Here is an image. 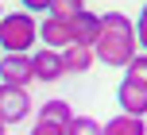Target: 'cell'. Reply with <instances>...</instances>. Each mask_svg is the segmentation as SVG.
<instances>
[{
	"label": "cell",
	"instance_id": "1",
	"mask_svg": "<svg viewBox=\"0 0 147 135\" xmlns=\"http://www.w3.org/2000/svg\"><path fill=\"white\" fill-rule=\"evenodd\" d=\"M136 43H140L136 23L128 19L124 12H105L101 15V39H97V46H93L97 62H105V66H112V70H128V62L136 58Z\"/></svg>",
	"mask_w": 147,
	"mask_h": 135
},
{
	"label": "cell",
	"instance_id": "2",
	"mask_svg": "<svg viewBox=\"0 0 147 135\" xmlns=\"http://www.w3.org/2000/svg\"><path fill=\"white\" fill-rule=\"evenodd\" d=\"M39 46V19L27 12H12L0 19V50L4 54H31Z\"/></svg>",
	"mask_w": 147,
	"mask_h": 135
},
{
	"label": "cell",
	"instance_id": "3",
	"mask_svg": "<svg viewBox=\"0 0 147 135\" xmlns=\"http://www.w3.org/2000/svg\"><path fill=\"white\" fill-rule=\"evenodd\" d=\"M35 81V70H31V54H4L0 58V85H12V89H27Z\"/></svg>",
	"mask_w": 147,
	"mask_h": 135
},
{
	"label": "cell",
	"instance_id": "4",
	"mask_svg": "<svg viewBox=\"0 0 147 135\" xmlns=\"http://www.w3.org/2000/svg\"><path fill=\"white\" fill-rule=\"evenodd\" d=\"M27 116H31V97H27V89L0 85V120L12 128V124H23Z\"/></svg>",
	"mask_w": 147,
	"mask_h": 135
},
{
	"label": "cell",
	"instance_id": "5",
	"mask_svg": "<svg viewBox=\"0 0 147 135\" xmlns=\"http://www.w3.org/2000/svg\"><path fill=\"white\" fill-rule=\"evenodd\" d=\"M31 70H35V81H62L66 77V66H62L58 50H47V46H35L31 50Z\"/></svg>",
	"mask_w": 147,
	"mask_h": 135
},
{
	"label": "cell",
	"instance_id": "6",
	"mask_svg": "<svg viewBox=\"0 0 147 135\" xmlns=\"http://www.w3.org/2000/svg\"><path fill=\"white\" fill-rule=\"evenodd\" d=\"M116 104H120V112L124 116H147V85H140V81H120L116 85Z\"/></svg>",
	"mask_w": 147,
	"mask_h": 135
},
{
	"label": "cell",
	"instance_id": "7",
	"mask_svg": "<svg viewBox=\"0 0 147 135\" xmlns=\"http://www.w3.org/2000/svg\"><path fill=\"white\" fill-rule=\"evenodd\" d=\"M39 43L47 46V50H66L74 43V31H70V19H58V15H47L43 23H39Z\"/></svg>",
	"mask_w": 147,
	"mask_h": 135
},
{
	"label": "cell",
	"instance_id": "8",
	"mask_svg": "<svg viewBox=\"0 0 147 135\" xmlns=\"http://www.w3.org/2000/svg\"><path fill=\"white\" fill-rule=\"evenodd\" d=\"M70 31H74V43H78V46H89V50H93L97 39H101V15L85 8L81 15H74V19H70Z\"/></svg>",
	"mask_w": 147,
	"mask_h": 135
},
{
	"label": "cell",
	"instance_id": "9",
	"mask_svg": "<svg viewBox=\"0 0 147 135\" xmlns=\"http://www.w3.org/2000/svg\"><path fill=\"white\" fill-rule=\"evenodd\" d=\"M93 62H97V54L89 50V46L70 43L66 50H62V66H66V74H89V70H93Z\"/></svg>",
	"mask_w": 147,
	"mask_h": 135
},
{
	"label": "cell",
	"instance_id": "10",
	"mask_svg": "<svg viewBox=\"0 0 147 135\" xmlns=\"http://www.w3.org/2000/svg\"><path fill=\"white\" fill-rule=\"evenodd\" d=\"M105 135H147V124L140 116H112L109 124H105Z\"/></svg>",
	"mask_w": 147,
	"mask_h": 135
},
{
	"label": "cell",
	"instance_id": "11",
	"mask_svg": "<svg viewBox=\"0 0 147 135\" xmlns=\"http://www.w3.org/2000/svg\"><path fill=\"white\" fill-rule=\"evenodd\" d=\"M39 120H51V124H62V128H70V120H74V108H70L62 97H54V100H47V104H43Z\"/></svg>",
	"mask_w": 147,
	"mask_h": 135
},
{
	"label": "cell",
	"instance_id": "12",
	"mask_svg": "<svg viewBox=\"0 0 147 135\" xmlns=\"http://www.w3.org/2000/svg\"><path fill=\"white\" fill-rule=\"evenodd\" d=\"M66 135H105V124L93 120V116H74L70 128H66Z\"/></svg>",
	"mask_w": 147,
	"mask_h": 135
},
{
	"label": "cell",
	"instance_id": "13",
	"mask_svg": "<svg viewBox=\"0 0 147 135\" xmlns=\"http://www.w3.org/2000/svg\"><path fill=\"white\" fill-rule=\"evenodd\" d=\"M85 12V0H54L47 15H58V19H74V15Z\"/></svg>",
	"mask_w": 147,
	"mask_h": 135
},
{
	"label": "cell",
	"instance_id": "14",
	"mask_svg": "<svg viewBox=\"0 0 147 135\" xmlns=\"http://www.w3.org/2000/svg\"><path fill=\"white\" fill-rule=\"evenodd\" d=\"M124 77H128V81H140V85H147V54H136V58L128 62Z\"/></svg>",
	"mask_w": 147,
	"mask_h": 135
},
{
	"label": "cell",
	"instance_id": "15",
	"mask_svg": "<svg viewBox=\"0 0 147 135\" xmlns=\"http://www.w3.org/2000/svg\"><path fill=\"white\" fill-rule=\"evenodd\" d=\"M31 135H66V128H62V124H51V120H35Z\"/></svg>",
	"mask_w": 147,
	"mask_h": 135
},
{
	"label": "cell",
	"instance_id": "16",
	"mask_svg": "<svg viewBox=\"0 0 147 135\" xmlns=\"http://www.w3.org/2000/svg\"><path fill=\"white\" fill-rule=\"evenodd\" d=\"M20 4H23V12H27V15H43V12H51L54 0H20Z\"/></svg>",
	"mask_w": 147,
	"mask_h": 135
},
{
	"label": "cell",
	"instance_id": "17",
	"mask_svg": "<svg viewBox=\"0 0 147 135\" xmlns=\"http://www.w3.org/2000/svg\"><path fill=\"white\" fill-rule=\"evenodd\" d=\"M136 35H147V4L140 8V19H136Z\"/></svg>",
	"mask_w": 147,
	"mask_h": 135
},
{
	"label": "cell",
	"instance_id": "18",
	"mask_svg": "<svg viewBox=\"0 0 147 135\" xmlns=\"http://www.w3.org/2000/svg\"><path fill=\"white\" fill-rule=\"evenodd\" d=\"M140 46H143V54H147V35H140Z\"/></svg>",
	"mask_w": 147,
	"mask_h": 135
},
{
	"label": "cell",
	"instance_id": "19",
	"mask_svg": "<svg viewBox=\"0 0 147 135\" xmlns=\"http://www.w3.org/2000/svg\"><path fill=\"white\" fill-rule=\"evenodd\" d=\"M0 135H8V124H4V120H0Z\"/></svg>",
	"mask_w": 147,
	"mask_h": 135
},
{
	"label": "cell",
	"instance_id": "20",
	"mask_svg": "<svg viewBox=\"0 0 147 135\" xmlns=\"http://www.w3.org/2000/svg\"><path fill=\"white\" fill-rule=\"evenodd\" d=\"M0 19H4V4H0Z\"/></svg>",
	"mask_w": 147,
	"mask_h": 135
}]
</instances>
